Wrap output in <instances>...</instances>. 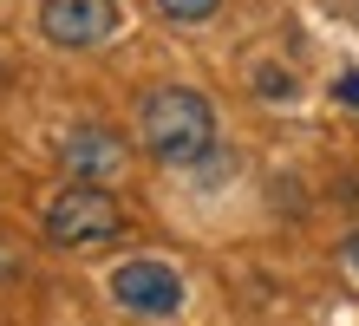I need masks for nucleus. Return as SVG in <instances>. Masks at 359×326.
I'll list each match as a JSON object with an SVG mask.
<instances>
[{
	"label": "nucleus",
	"mask_w": 359,
	"mask_h": 326,
	"mask_svg": "<svg viewBox=\"0 0 359 326\" xmlns=\"http://www.w3.org/2000/svg\"><path fill=\"white\" fill-rule=\"evenodd\" d=\"M137 137L163 163H196V157H209V144H216V111H209V98L189 92V85H157V92H144V104H137Z\"/></svg>",
	"instance_id": "f257e3e1"
},
{
	"label": "nucleus",
	"mask_w": 359,
	"mask_h": 326,
	"mask_svg": "<svg viewBox=\"0 0 359 326\" xmlns=\"http://www.w3.org/2000/svg\"><path fill=\"white\" fill-rule=\"evenodd\" d=\"M124 235V209L104 183H72L46 203V242L53 248H104Z\"/></svg>",
	"instance_id": "f03ea898"
},
{
	"label": "nucleus",
	"mask_w": 359,
	"mask_h": 326,
	"mask_svg": "<svg viewBox=\"0 0 359 326\" xmlns=\"http://www.w3.org/2000/svg\"><path fill=\"white\" fill-rule=\"evenodd\" d=\"M39 33L66 53H92L118 33V0H39Z\"/></svg>",
	"instance_id": "7ed1b4c3"
},
{
	"label": "nucleus",
	"mask_w": 359,
	"mask_h": 326,
	"mask_svg": "<svg viewBox=\"0 0 359 326\" xmlns=\"http://www.w3.org/2000/svg\"><path fill=\"white\" fill-rule=\"evenodd\" d=\"M111 300H118L124 313L170 320L183 307V274L163 268V261H124V268H111Z\"/></svg>",
	"instance_id": "20e7f679"
},
{
	"label": "nucleus",
	"mask_w": 359,
	"mask_h": 326,
	"mask_svg": "<svg viewBox=\"0 0 359 326\" xmlns=\"http://www.w3.org/2000/svg\"><path fill=\"white\" fill-rule=\"evenodd\" d=\"M59 163L72 170V183H111L124 177V163H131V150H124L118 130H104V124H79L59 137Z\"/></svg>",
	"instance_id": "39448f33"
},
{
	"label": "nucleus",
	"mask_w": 359,
	"mask_h": 326,
	"mask_svg": "<svg viewBox=\"0 0 359 326\" xmlns=\"http://www.w3.org/2000/svg\"><path fill=\"white\" fill-rule=\"evenodd\" d=\"M222 0H157V13L163 20H177V27H196V20H209Z\"/></svg>",
	"instance_id": "423d86ee"
},
{
	"label": "nucleus",
	"mask_w": 359,
	"mask_h": 326,
	"mask_svg": "<svg viewBox=\"0 0 359 326\" xmlns=\"http://www.w3.org/2000/svg\"><path fill=\"white\" fill-rule=\"evenodd\" d=\"M287 92H294L287 72H274V65H268V72H262V98H287Z\"/></svg>",
	"instance_id": "0eeeda50"
},
{
	"label": "nucleus",
	"mask_w": 359,
	"mask_h": 326,
	"mask_svg": "<svg viewBox=\"0 0 359 326\" xmlns=\"http://www.w3.org/2000/svg\"><path fill=\"white\" fill-rule=\"evenodd\" d=\"M346 254H353V261H359V235H353V242H346Z\"/></svg>",
	"instance_id": "6e6552de"
}]
</instances>
